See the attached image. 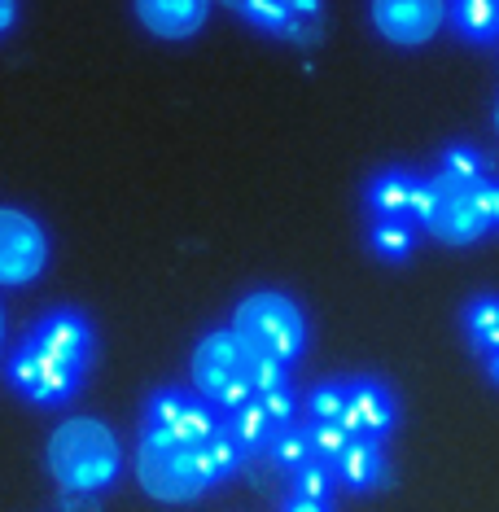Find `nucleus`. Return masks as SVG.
I'll use <instances>...</instances> for the list:
<instances>
[{"label":"nucleus","instance_id":"f257e3e1","mask_svg":"<svg viewBox=\"0 0 499 512\" xmlns=\"http://www.w3.org/2000/svg\"><path fill=\"white\" fill-rule=\"evenodd\" d=\"M92 355H97V333L88 316L75 307H57L31 324L22 346L9 355L5 377L27 403L62 407L84 390Z\"/></svg>","mask_w":499,"mask_h":512},{"label":"nucleus","instance_id":"f03ea898","mask_svg":"<svg viewBox=\"0 0 499 512\" xmlns=\"http://www.w3.org/2000/svg\"><path fill=\"white\" fill-rule=\"evenodd\" d=\"M189 377H193L197 399H206L219 416H228V412H237L241 403H250L254 394H263V390L289 381V368L263 359L241 333L215 329V333H206L202 342L193 346Z\"/></svg>","mask_w":499,"mask_h":512},{"label":"nucleus","instance_id":"7ed1b4c3","mask_svg":"<svg viewBox=\"0 0 499 512\" xmlns=\"http://www.w3.org/2000/svg\"><path fill=\"white\" fill-rule=\"evenodd\" d=\"M443 246H473L486 232H499V176H456V171L434 167L425 176L421 224Z\"/></svg>","mask_w":499,"mask_h":512},{"label":"nucleus","instance_id":"20e7f679","mask_svg":"<svg viewBox=\"0 0 499 512\" xmlns=\"http://www.w3.org/2000/svg\"><path fill=\"white\" fill-rule=\"evenodd\" d=\"M44 464H49L53 482L66 495H101L119 482L123 451L106 421H97V416H71V421H62L53 429L49 447H44Z\"/></svg>","mask_w":499,"mask_h":512},{"label":"nucleus","instance_id":"39448f33","mask_svg":"<svg viewBox=\"0 0 499 512\" xmlns=\"http://www.w3.org/2000/svg\"><path fill=\"white\" fill-rule=\"evenodd\" d=\"M136 482L158 504H193V499L211 491L202 451L158 434V429H141V442H136Z\"/></svg>","mask_w":499,"mask_h":512},{"label":"nucleus","instance_id":"423d86ee","mask_svg":"<svg viewBox=\"0 0 499 512\" xmlns=\"http://www.w3.org/2000/svg\"><path fill=\"white\" fill-rule=\"evenodd\" d=\"M232 333H241L263 359L289 368L298 355L307 351V316L289 294L276 289H259L246 294L232 311Z\"/></svg>","mask_w":499,"mask_h":512},{"label":"nucleus","instance_id":"0eeeda50","mask_svg":"<svg viewBox=\"0 0 499 512\" xmlns=\"http://www.w3.org/2000/svg\"><path fill=\"white\" fill-rule=\"evenodd\" d=\"M49 267V232L36 215L18 206H0V285H31Z\"/></svg>","mask_w":499,"mask_h":512},{"label":"nucleus","instance_id":"6e6552de","mask_svg":"<svg viewBox=\"0 0 499 512\" xmlns=\"http://www.w3.org/2000/svg\"><path fill=\"white\" fill-rule=\"evenodd\" d=\"M219 421H224V416L206 399H197L193 390H158L154 399L145 403V429H158V434L189 442V447H202L219 429Z\"/></svg>","mask_w":499,"mask_h":512},{"label":"nucleus","instance_id":"1a4fd4ad","mask_svg":"<svg viewBox=\"0 0 499 512\" xmlns=\"http://www.w3.org/2000/svg\"><path fill=\"white\" fill-rule=\"evenodd\" d=\"M368 14H373L381 40L399 44V49H421L443 31L447 0H373Z\"/></svg>","mask_w":499,"mask_h":512},{"label":"nucleus","instance_id":"9d476101","mask_svg":"<svg viewBox=\"0 0 499 512\" xmlns=\"http://www.w3.org/2000/svg\"><path fill=\"white\" fill-rule=\"evenodd\" d=\"M237 9L263 36H281L294 44H311L324 27V0H237Z\"/></svg>","mask_w":499,"mask_h":512},{"label":"nucleus","instance_id":"9b49d317","mask_svg":"<svg viewBox=\"0 0 499 512\" xmlns=\"http://www.w3.org/2000/svg\"><path fill=\"white\" fill-rule=\"evenodd\" d=\"M368 219H399V224H421V202H425V176L408 167H386L368 180L364 189Z\"/></svg>","mask_w":499,"mask_h":512},{"label":"nucleus","instance_id":"f8f14e48","mask_svg":"<svg viewBox=\"0 0 499 512\" xmlns=\"http://www.w3.org/2000/svg\"><path fill=\"white\" fill-rule=\"evenodd\" d=\"M399 421V403L394 394L373 377H355L346 381V407H342V425L351 429V438H373L381 442Z\"/></svg>","mask_w":499,"mask_h":512},{"label":"nucleus","instance_id":"ddd939ff","mask_svg":"<svg viewBox=\"0 0 499 512\" xmlns=\"http://www.w3.org/2000/svg\"><path fill=\"white\" fill-rule=\"evenodd\" d=\"M136 18L158 40H193L206 27L211 0H132Z\"/></svg>","mask_w":499,"mask_h":512},{"label":"nucleus","instance_id":"4468645a","mask_svg":"<svg viewBox=\"0 0 499 512\" xmlns=\"http://www.w3.org/2000/svg\"><path fill=\"white\" fill-rule=\"evenodd\" d=\"M329 469L346 491H377V486L386 482V451H381V442H373V438H351V447H346Z\"/></svg>","mask_w":499,"mask_h":512},{"label":"nucleus","instance_id":"2eb2a0df","mask_svg":"<svg viewBox=\"0 0 499 512\" xmlns=\"http://www.w3.org/2000/svg\"><path fill=\"white\" fill-rule=\"evenodd\" d=\"M224 425L232 429V438L241 442V451H246V456H254V451H268V447H272V438L285 429L281 421H276L272 407L259 399V394H254L250 403H241L237 412H228V416H224Z\"/></svg>","mask_w":499,"mask_h":512},{"label":"nucleus","instance_id":"dca6fc26","mask_svg":"<svg viewBox=\"0 0 499 512\" xmlns=\"http://www.w3.org/2000/svg\"><path fill=\"white\" fill-rule=\"evenodd\" d=\"M447 18L460 40L499 44V0H447Z\"/></svg>","mask_w":499,"mask_h":512},{"label":"nucleus","instance_id":"f3484780","mask_svg":"<svg viewBox=\"0 0 499 512\" xmlns=\"http://www.w3.org/2000/svg\"><path fill=\"white\" fill-rule=\"evenodd\" d=\"M197 451H202V464H206V477H211V486L228 482V477L237 473L241 464H246V451H241V442L232 438V429L224 421H219V429Z\"/></svg>","mask_w":499,"mask_h":512},{"label":"nucleus","instance_id":"a211bd4d","mask_svg":"<svg viewBox=\"0 0 499 512\" xmlns=\"http://www.w3.org/2000/svg\"><path fill=\"white\" fill-rule=\"evenodd\" d=\"M464 333H469L473 351L482 359L499 351V298L495 294H478L464 307Z\"/></svg>","mask_w":499,"mask_h":512},{"label":"nucleus","instance_id":"6ab92c4d","mask_svg":"<svg viewBox=\"0 0 499 512\" xmlns=\"http://www.w3.org/2000/svg\"><path fill=\"white\" fill-rule=\"evenodd\" d=\"M368 241H373L377 259L403 263L416 250V224H399V219H368Z\"/></svg>","mask_w":499,"mask_h":512},{"label":"nucleus","instance_id":"aec40b11","mask_svg":"<svg viewBox=\"0 0 499 512\" xmlns=\"http://www.w3.org/2000/svg\"><path fill=\"white\" fill-rule=\"evenodd\" d=\"M268 456H272V464L281 473H289L294 477L298 469H307L311 460H316V451H311V438H307V425H285L281 434L272 438V447H268Z\"/></svg>","mask_w":499,"mask_h":512},{"label":"nucleus","instance_id":"412c9836","mask_svg":"<svg viewBox=\"0 0 499 512\" xmlns=\"http://www.w3.org/2000/svg\"><path fill=\"white\" fill-rule=\"evenodd\" d=\"M307 438H311V451H316L320 464H333L351 447V429L342 421H307Z\"/></svg>","mask_w":499,"mask_h":512},{"label":"nucleus","instance_id":"4be33fe9","mask_svg":"<svg viewBox=\"0 0 499 512\" xmlns=\"http://www.w3.org/2000/svg\"><path fill=\"white\" fill-rule=\"evenodd\" d=\"M289 495H303V499H324V504H329V495H333V482H338V477H333V469L329 464H320V460H311L307 469H298L294 477H289Z\"/></svg>","mask_w":499,"mask_h":512},{"label":"nucleus","instance_id":"5701e85b","mask_svg":"<svg viewBox=\"0 0 499 512\" xmlns=\"http://www.w3.org/2000/svg\"><path fill=\"white\" fill-rule=\"evenodd\" d=\"M346 407V381H324L307 394V421H342Z\"/></svg>","mask_w":499,"mask_h":512},{"label":"nucleus","instance_id":"b1692460","mask_svg":"<svg viewBox=\"0 0 499 512\" xmlns=\"http://www.w3.org/2000/svg\"><path fill=\"white\" fill-rule=\"evenodd\" d=\"M443 171H456V176H469V180H482V176H491V162H486L473 145H451L443 162H438Z\"/></svg>","mask_w":499,"mask_h":512},{"label":"nucleus","instance_id":"393cba45","mask_svg":"<svg viewBox=\"0 0 499 512\" xmlns=\"http://www.w3.org/2000/svg\"><path fill=\"white\" fill-rule=\"evenodd\" d=\"M281 512H333L324 499H303V495H289L285 504H281Z\"/></svg>","mask_w":499,"mask_h":512},{"label":"nucleus","instance_id":"a878e982","mask_svg":"<svg viewBox=\"0 0 499 512\" xmlns=\"http://www.w3.org/2000/svg\"><path fill=\"white\" fill-rule=\"evenodd\" d=\"M18 22V0H0V36Z\"/></svg>","mask_w":499,"mask_h":512},{"label":"nucleus","instance_id":"bb28decb","mask_svg":"<svg viewBox=\"0 0 499 512\" xmlns=\"http://www.w3.org/2000/svg\"><path fill=\"white\" fill-rule=\"evenodd\" d=\"M486 372H491V381L499 386V351H491V355H486Z\"/></svg>","mask_w":499,"mask_h":512},{"label":"nucleus","instance_id":"cd10ccee","mask_svg":"<svg viewBox=\"0 0 499 512\" xmlns=\"http://www.w3.org/2000/svg\"><path fill=\"white\" fill-rule=\"evenodd\" d=\"M0 342H5V311H0Z\"/></svg>","mask_w":499,"mask_h":512},{"label":"nucleus","instance_id":"c85d7f7f","mask_svg":"<svg viewBox=\"0 0 499 512\" xmlns=\"http://www.w3.org/2000/svg\"><path fill=\"white\" fill-rule=\"evenodd\" d=\"M495 132H499V101H495Z\"/></svg>","mask_w":499,"mask_h":512}]
</instances>
